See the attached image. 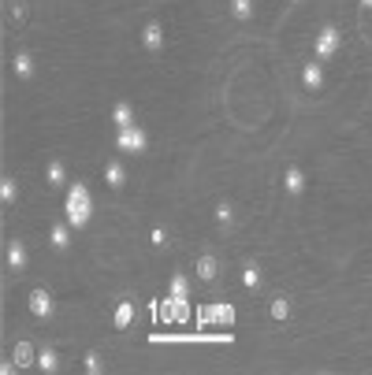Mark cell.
Wrapping results in <instances>:
<instances>
[{"label":"cell","instance_id":"obj_15","mask_svg":"<svg viewBox=\"0 0 372 375\" xmlns=\"http://www.w3.org/2000/svg\"><path fill=\"white\" fill-rule=\"evenodd\" d=\"M12 356H15V364H19V368H38V350H34L26 338H19V342H15Z\"/></svg>","mask_w":372,"mask_h":375},{"label":"cell","instance_id":"obj_1","mask_svg":"<svg viewBox=\"0 0 372 375\" xmlns=\"http://www.w3.org/2000/svg\"><path fill=\"white\" fill-rule=\"evenodd\" d=\"M63 219H67L75 231L89 227V219H94V194H89L86 182H71L67 186V197H63Z\"/></svg>","mask_w":372,"mask_h":375},{"label":"cell","instance_id":"obj_28","mask_svg":"<svg viewBox=\"0 0 372 375\" xmlns=\"http://www.w3.org/2000/svg\"><path fill=\"white\" fill-rule=\"evenodd\" d=\"M12 19H26V0H15V4H12Z\"/></svg>","mask_w":372,"mask_h":375},{"label":"cell","instance_id":"obj_17","mask_svg":"<svg viewBox=\"0 0 372 375\" xmlns=\"http://www.w3.org/2000/svg\"><path fill=\"white\" fill-rule=\"evenodd\" d=\"M12 71H15V78L30 82V78H34V71H38V63H34L30 52H15V56H12Z\"/></svg>","mask_w":372,"mask_h":375},{"label":"cell","instance_id":"obj_12","mask_svg":"<svg viewBox=\"0 0 372 375\" xmlns=\"http://www.w3.org/2000/svg\"><path fill=\"white\" fill-rule=\"evenodd\" d=\"M194 271H197V279H201V282H216V279H220V260H216L212 253H201L197 264H194Z\"/></svg>","mask_w":372,"mask_h":375},{"label":"cell","instance_id":"obj_18","mask_svg":"<svg viewBox=\"0 0 372 375\" xmlns=\"http://www.w3.org/2000/svg\"><path fill=\"white\" fill-rule=\"evenodd\" d=\"M290 312H294V301H290L287 294H276L272 297V305H268V316L276 319V323H287Z\"/></svg>","mask_w":372,"mask_h":375},{"label":"cell","instance_id":"obj_26","mask_svg":"<svg viewBox=\"0 0 372 375\" xmlns=\"http://www.w3.org/2000/svg\"><path fill=\"white\" fill-rule=\"evenodd\" d=\"M83 368H86L89 375H101V372H105V361H101V353H86V356H83Z\"/></svg>","mask_w":372,"mask_h":375},{"label":"cell","instance_id":"obj_23","mask_svg":"<svg viewBox=\"0 0 372 375\" xmlns=\"http://www.w3.org/2000/svg\"><path fill=\"white\" fill-rule=\"evenodd\" d=\"M0 201H4V205H15V201H19V182L12 175L0 179Z\"/></svg>","mask_w":372,"mask_h":375},{"label":"cell","instance_id":"obj_5","mask_svg":"<svg viewBox=\"0 0 372 375\" xmlns=\"http://www.w3.org/2000/svg\"><path fill=\"white\" fill-rule=\"evenodd\" d=\"M26 305H30V312L38 316V319H49L52 312H56V297H52L45 286H34L30 297H26Z\"/></svg>","mask_w":372,"mask_h":375},{"label":"cell","instance_id":"obj_25","mask_svg":"<svg viewBox=\"0 0 372 375\" xmlns=\"http://www.w3.org/2000/svg\"><path fill=\"white\" fill-rule=\"evenodd\" d=\"M216 223H220L223 231H228V227L234 223V208L228 205V201H220V205H216Z\"/></svg>","mask_w":372,"mask_h":375},{"label":"cell","instance_id":"obj_2","mask_svg":"<svg viewBox=\"0 0 372 375\" xmlns=\"http://www.w3.org/2000/svg\"><path fill=\"white\" fill-rule=\"evenodd\" d=\"M164 316L175 319V323H186L190 319V279L183 271L168 279V305H164Z\"/></svg>","mask_w":372,"mask_h":375},{"label":"cell","instance_id":"obj_24","mask_svg":"<svg viewBox=\"0 0 372 375\" xmlns=\"http://www.w3.org/2000/svg\"><path fill=\"white\" fill-rule=\"evenodd\" d=\"M228 12L234 15V19H242V23H246L250 15H253V0H228Z\"/></svg>","mask_w":372,"mask_h":375},{"label":"cell","instance_id":"obj_16","mask_svg":"<svg viewBox=\"0 0 372 375\" xmlns=\"http://www.w3.org/2000/svg\"><path fill=\"white\" fill-rule=\"evenodd\" d=\"M112 123H116V130H120V126H134V123H138L131 100H116V104H112Z\"/></svg>","mask_w":372,"mask_h":375},{"label":"cell","instance_id":"obj_11","mask_svg":"<svg viewBox=\"0 0 372 375\" xmlns=\"http://www.w3.org/2000/svg\"><path fill=\"white\" fill-rule=\"evenodd\" d=\"M283 190H287V197H302L305 194V171L290 163V168L283 171Z\"/></svg>","mask_w":372,"mask_h":375},{"label":"cell","instance_id":"obj_8","mask_svg":"<svg viewBox=\"0 0 372 375\" xmlns=\"http://www.w3.org/2000/svg\"><path fill=\"white\" fill-rule=\"evenodd\" d=\"M71 231H75V227L67 223V219H60V223H52L49 227V245L56 253H63V249H71Z\"/></svg>","mask_w":372,"mask_h":375},{"label":"cell","instance_id":"obj_14","mask_svg":"<svg viewBox=\"0 0 372 375\" xmlns=\"http://www.w3.org/2000/svg\"><path fill=\"white\" fill-rule=\"evenodd\" d=\"M45 182H49L52 190L71 186V182H67V163H63V160H49V163H45Z\"/></svg>","mask_w":372,"mask_h":375},{"label":"cell","instance_id":"obj_10","mask_svg":"<svg viewBox=\"0 0 372 375\" xmlns=\"http://www.w3.org/2000/svg\"><path fill=\"white\" fill-rule=\"evenodd\" d=\"M142 45H145L149 52H160V49H164V26H160L157 19H149V23L142 26Z\"/></svg>","mask_w":372,"mask_h":375},{"label":"cell","instance_id":"obj_13","mask_svg":"<svg viewBox=\"0 0 372 375\" xmlns=\"http://www.w3.org/2000/svg\"><path fill=\"white\" fill-rule=\"evenodd\" d=\"M153 342H231L228 334H153Z\"/></svg>","mask_w":372,"mask_h":375},{"label":"cell","instance_id":"obj_7","mask_svg":"<svg viewBox=\"0 0 372 375\" xmlns=\"http://www.w3.org/2000/svg\"><path fill=\"white\" fill-rule=\"evenodd\" d=\"M26 260H30V253H26V242H19V238H12L4 249V264L8 271H26Z\"/></svg>","mask_w":372,"mask_h":375},{"label":"cell","instance_id":"obj_19","mask_svg":"<svg viewBox=\"0 0 372 375\" xmlns=\"http://www.w3.org/2000/svg\"><path fill=\"white\" fill-rule=\"evenodd\" d=\"M105 182H108L112 190H123V186H127V168H123L120 160H108V163H105Z\"/></svg>","mask_w":372,"mask_h":375},{"label":"cell","instance_id":"obj_30","mask_svg":"<svg viewBox=\"0 0 372 375\" xmlns=\"http://www.w3.org/2000/svg\"><path fill=\"white\" fill-rule=\"evenodd\" d=\"M358 4H361V8H365V12H372V0H358Z\"/></svg>","mask_w":372,"mask_h":375},{"label":"cell","instance_id":"obj_27","mask_svg":"<svg viewBox=\"0 0 372 375\" xmlns=\"http://www.w3.org/2000/svg\"><path fill=\"white\" fill-rule=\"evenodd\" d=\"M149 242L157 245V249H160V245H168V231H164V227H153V231H149Z\"/></svg>","mask_w":372,"mask_h":375},{"label":"cell","instance_id":"obj_6","mask_svg":"<svg viewBox=\"0 0 372 375\" xmlns=\"http://www.w3.org/2000/svg\"><path fill=\"white\" fill-rule=\"evenodd\" d=\"M201 323L231 327V323H234V305H231V301H212V305H205V308H201Z\"/></svg>","mask_w":372,"mask_h":375},{"label":"cell","instance_id":"obj_3","mask_svg":"<svg viewBox=\"0 0 372 375\" xmlns=\"http://www.w3.org/2000/svg\"><path fill=\"white\" fill-rule=\"evenodd\" d=\"M116 149L120 152H131V157H142L145 149H149V134H145V126H120L116 130Z\"/></svg>","mask_w":372,"mask_h":375},{"label":"cell","instance_id":"obj_4","mask_svg":"<svg viewBox=\"0 0 372 375\" xmlns=\"http://www.w3.org/2000/svg\"><path fill=\"white\" fill-rule=\"evenodd\" d=\"M339 45H342V34L335 30V26H324V30L316 34V41H313L316 60H331L335 52H339Z\"/></svg>","mask_w":372,"mask_h":375},{"label":"cell","instance_id":"obj_9","mask_svg":"<svg viewBox=\"0 0 372 375\" xmlns=\"http://www.w3.org/2000/svg\"><path fill=\"white\" fill-rule=\"evenodd\" d=\"M302 86L309 89V93H320L324 89V63L320 60H313V63L302 67Z\"/></svg>","mask_w":372,"mask_h":375},{"label":"cell","instance_id":"obj_21","mask_svg":"<svg viewBox=\"0 0 372 375\" xmlns=\"http://www.w3.org/2000/svg\"><path fill=\"white\" fill-rule=\"evenodd\" d=\"M261 282H265V275H261V268H257V264H242V286H246V290H261Z\"/></svg>","mask_w":372,"mask_h":375},{"label":"cell","instance_id":"obj_29","mask_svg":"<svg viewBox=\"0 0 372 375\" xmlns=\"http://www.w3.org/2000/svg\"><path fill=\"white\" fill-rule=\"evenodd\" d=\"M15 372H23L19 364H15V356H12V361H4V364H0V375H15Z\"/></svg>","mask_w":372,"mask_h":375},{"label":"cell","instance_id":"obj_22","mask_svg":"<svg viewBox=\"0 0 372 375\" xmlns=\"http://www.w3.org/2000/svg\"><path fill=\"white\" fill-rule=\"evenodd\" d=\"M38 368H41L45 375L60 372V353H56V350H38Z\"/></svg>","mask_w":372,"mask_h":375},{"label":"cell","instance_id":"obj_20","mask_svg":"<svg viewBox=\"0 0 372 375\" xmlns=\"http://www.w3.org/2000/svg\"><path fill=\"white\" fill-rule=\"evenodd\" d=\"M112 323H116V331H127V327L134 323V301H120V305H116Z\"/></svg>","mask_w":372,"mask_h":375}]
</instances>
